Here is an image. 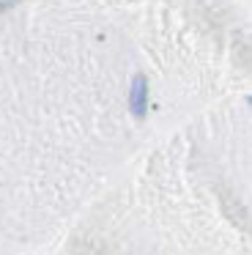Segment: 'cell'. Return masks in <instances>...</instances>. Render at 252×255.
I'll list each match as a JSON object with an SVG mask.
<instances>
[{
  "label": "cell",
  "mask_w": 252,
  "mask_h": 255,
  "mask_svg": "<svg viewBox=\"0 0 252 255\" xmlns=\"http://www.w3.org/2000/svg\"><path fill=\"white\" fill-rule=\"evenodd\" d=\"M145 99H148V88H145V77H134L129 91V107L134 116H145Z\"/></svg>",
  "instance_id": "cell-1"
}]
</instances>
